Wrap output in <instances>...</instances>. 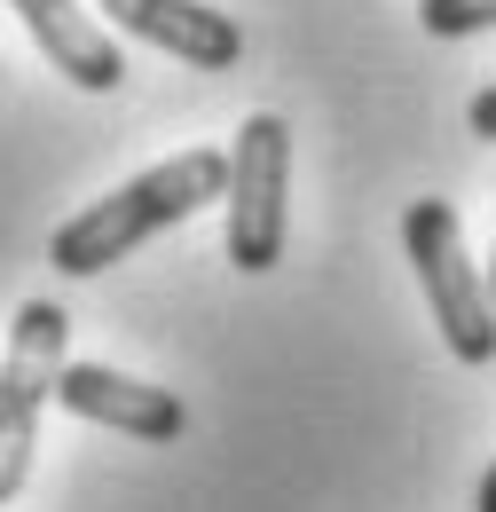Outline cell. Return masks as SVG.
Listing matches in <instances>:
<instances>
[{
    "label": "cell",
    "mask_w": 496,
    "mask_h": 512,
    "mask_svg": "<svg viewBox=\"0 0 496 512\" xmlns=\"http://www.w3.org/2000/svg\"><path fill=\"white\" fill-rule=\"evenodd\" d=\"M103 16L126 40H142V48H158V56H174L189 71L245 64V24L229 8H205V0H103Z\"/></svg>",
    "instance_id": "cell-6"
},
{
    "label": "cell",
    "mask_w": 496,
    "mask_h": 512,
    "mask_svg": "<svg viewBox=\"0 0 496 512\" xmlns=\"http://www.w3.org/2000/svg\"><path fill=\"white\" fill-rule=\"evenodd\" d=\"M418 24H426L434 40H465V32H489L496 24V0H426Z\"/></svg>",
    "instance_id": "cell-8"
},
{
    "label": "cell",
    "mask_w": 496,
    "mask_h": 512,
    "mask_svg": "<svg viewBox=\"0 0 496 512\" xmlns=\"http://www.w3.org/2000/svg\"><path fill=\"white\" fill-rule=\"evenodd\" d=\"M16 16H24V32L40 40V56L71 79V87H87V95H111L126 79V56H119V40L79 8V0H8Z\"/></svg>",
    "instance_id": "cell-7"
},
{
    "label": "cell",
    "mask_w": 496,
    "mask_h": 512,
    "mask_svg": "<svg viewBox=\"0 0 496 512\" xmlns=\"http://www.w3.org/2000/svg\"><path fill=\"white\" fill-rule=\"evenodd\" d=\"M481 512H496V465L481 473Z\"/></svg>",
    "instance_id": "cell-10"
},
{
    "label": "cell",
    "mask_w": 496,
    "mask_h": 512,
    "mask_svg": "<svg viewBox=\"0 0 496 512\" xmlns=\"http://www.w3.org/2000/svg\"><path fill=\"white\" fill-rule=\"evenodd\" d=\"M56 402L71 418H87V426H111L126 442H182L189 434V410L182 394H166V386L150 379H126L111 363H63L56 371Z\"/></svg>",
    "instance_id": "cell-5"
},
{
    "label": "cell",
    "mask_w": 496,
    "mask_h": 512,
    "mask_svg": "<svg viewBox=\"0 0 496 512\" xmlns=\"http://www.w3.org/2000/svg\"><path fill=\"white\" fill-rule=\"evenodd\" d=\"M465 127L481 134V142H496V87H481V95L465 103Z\"/></svg>",
    "instance_id": "cell-9"
},
{
    "label": "cell",
    "mask_w": 496,
    "mask_h": 512,
    "mask_svg": "<svg viewBox=\"0 0 496 512\" xmlns=\"http://www.w3.org/2000/svg\"><path fill=\"white\" fill-rule=\"evenodd\" d=\"M229 197V150H174L158 158L150 174H134L126 190L95 197L87 213H71L56 237H48V260L63 276H103L111 260H126L142 237L189 221L197 205H221Z\"/></svg>",
    "instance_id": "cell-1"
},
{
    "label": "cell",
    "mask_w": 496,
    "mask_h": 512,
    "mask_svg": "<svg viewBox=\"0 0 496 512\" xmlns=\"http://www.w3.org/2000/svg\"><path fill=\"white\" fill-rule=\"evenodd\" d=\"M71 339V316L56 300H24L16 323H8V355H0V505L24 489L32 473V449H40V410L56 402V371L71 363L63 355Z\"/></svg>",
    "instance_id": "cell-3"
},
{
    "label": "cell",
    "mask_w": 496,
    "mask_h": 512,
    "mask_svg": "<svg viewBox=\"0 0 496 512\" xmlns=\"http://www.w3.org/2000/svg\"><path fill=\"white\" fill-rule=\"evenodd\" d=\"M284 182H292V127L276 111H252L229 142V260L268 276L284 260Z\"/></svg>",
    "instance_id": "cell-4"
},
{
    "label": "cell",
    "mask_w": 496,
    "mask_h": 512,
    "mask_svg": "<svg viewBox=\"0 0 496 512\" xmlns=\"http://www.w3.org/2000/svg\"><path fill=\"white\" fill-rule=\"evenodd\" d=\"M402 253H410L418 284H426V308H434L449 355L489 371L496 363V300H489V276L465 253V221H457L449 197H418L402 213Z\"/></svg>",
    "instance_id": "cell-2"
},
{
    "label": "cell",
    "mask_w": 496,
    "mask_h": 512,
    "mask_svg": "<svg viewBox=\"0 0 496 512\" xmlns=\"http://www.w3.org/2000/svg\"><path fill=\"white\" fill-rule=\"evenodd\" d=\"M481 276H489V300H496V253H489V268H481Z\"/></svg>",
    "instance_id": "cell-11"
}]
</instances>
